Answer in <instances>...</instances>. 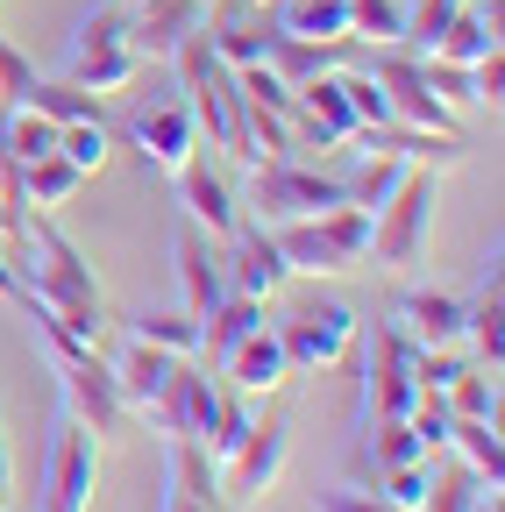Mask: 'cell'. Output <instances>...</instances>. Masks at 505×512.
I'll return each mask as SVG.
<instances>
[{
  "label": "cell",
  "instance_id": "obj_24",
  "mask_svg": "<svg viewBox=\"0 0 505 512\" xmlns=\"http://www.w3.org/2000/svg\"><path fill=\"white\" fill-rule=\"evenodd\" d=\"M356 434H363V441H356V470H363V477H377V470H399V463H434L427 448L413 441L406 413H399V420H363Z\"/></svg>",
  "mask_w": 505,
  "mask_h": 512
},
{
  "label": "cell",
  "instance_id": "obj_26",
  "mask_svg": "<svg viewBox=\"0 0 505 512\" xmlns=\"http://www.w3.org/2000/svg\"><path fill=\"white\" fill-rule=\"evenodd\" d=\"M129 335L150 342V349H171V356H200V313H185V306H150L129 320Z\"/></svg>",
  "mask_w": 505,
  "mask_h": 512
},
{
  "label": "cell",
  "instance_id": "obj_14",
  "mask_svg": "<svg viewBox=\"0 0 505 512\" xmlns=\"http://www.w3.org/2000/svg\"><path fill=\"white\" fill-rule=\"evenodd\" d=\"M228 292H242V299H278L285 285H292V264H285V256H278V235L271 228H257V221H242L228 242Z\"/></svg>",
  "mask_w": 505,
  "mask_h": 512
},
{
  "label": "cell",
  "instance_id": "obj_29",
  "mask_svg": "<svg viewBox=\"0 0 505 512\" xmlns=\"http://www.w3.org/2000/svg\"><path fill=\"white\" fill-rule=\"evenodd\" d=\"M107 150H114V128H107L100 114H86V121H65V128H57V157H72L86 178L107 164Z\"/></svg>",
  "mask_w": 505,
  "mask_h": 512
},
{
  "label": "cell",
  "instance_id": "obj_42",
  "mask_svg": "<svg viewBox=\"0 0 505 512\" xmlns=\"http://www.w3.org/2000/svg\"><path fill=\"white\" fill-rule=\"evenodd\" d=\"M121 8H136V0H121Z\"/></svg>",
  "mask_w": 505,
  "mask_h": 512
},
{
  "label": "cell",
  "instance_id": "obj_33",
  "mask_svg": "<svg viewBox=\"0 0 505 512\" xmlns=\"http://www.w3.org/2000/svg\"><path fill=\"white\" fill-rule=\"evenodd\" d=\"M86 43H129V8L107 0V8L79 15V22H72V50H86Z\"/></svg>",
  "mask_w": 505,
  "mask_h": 512
},
{
  "label": "cell",
  "instance_id": "obj_30",
  "mask_svg": "<svg viewBox=\"0 0 505 512\" xmlns=\"http://www.w3.org/2000/svg\"><path fill=\"white\" fill-rule=\"evenodd\" d=\"M22 107V100H15ZM29 107L43 114V121H57V128H65V121H86V114H100V100L93 93H79L72 79H36L29 86Z\"/></svg>",
  "mask_w": 505,
  "mask_h": 512
},
{
  "label": "cell",
  "instance_id": "obj_34",
  "mask_svg": "<svg viewBox=\"0 0 505 512\" xmlns=\"http://www.w3.org/2000/svg\"><path fill=\"white\" fill-rule=\"evenodd\" d=\"M427 64V86L449 100V107H477V86H470V64H449V57H420Z\"/></svg>",
  "mask_w": 505,
  "mask_h": 512
},
{
  "label": "cell",
  "instance_id": "obj_16",
  "mask_svg": "<svg viewBox=\"0 0 505 512\" xmlns=\"http://www.w3.org/2000/svg\"><path fill=\"white\" fill-rule=\"evenodd\" d=\"M214 377L228 384V392L235 399H271L278 392V384L292 377V363H285V342H278V328H271V320H264V328H249L221 363H214Z\"/></svg>",
  "mask_w": 505,
  "mask_h": 512
},
{
  "label": "cell",
  "instance_id": "obj_31",
  "mask_svg": "<svg viewBox=\"0 0 505 512\" xmlns=\"http://www.w3.org/2000/svg\"><path fill=\"white\" fill-rule=\"evenodd\" d=\"M449 399H441V392H413V406H406V427H413V441L427 448V456L441 463V448H449Z\"/></svg>",
  "mask_w": 505,
  "mask_h": 512
},
{
  "label": "cell",
  "instance_id": "obj_6",
  "mask_svg": "<svg viewBox=\"0 0 505 512\" xmlns=\"http://www.w3.org/2000/svg\"><path fill=\"white\" fill-rule=\"evenodd\" d=\"M57 370V399H65V413L93 434V441H121L136 427V413H129V399H121V384H114V370H107V356L93 349V356H72V363H50Z\"/></svg>",
  "mask_w": 505,
  "mask_h": 512
},
{
  "label": "cell",
  "instance_id": "obj_28",
  "mask_svg": "<svg viewBox=\"0 0 505 512\" xmlns=\"http://www.w3.org/2000/svg\"><path fill=\"white\" fill-rule=\"evenodd\" d=\"M406 171H413V164H399V157H385V150H363V164H356L342 185H349V200H356V207H370V214H377V207L392 200V185H399Z\"/></svg>",
  "mask_w": 505,
  "mask_h": 512
},
{
  "label": "cell",
  "instance_id": "obj_38",
  "mask_svg": "<svg viewBox=\"0 0 505 512\" xmlns=\"http://www.w3.org/2000/svg\"><path fill=\"white\" fill-rule=\"evenodd\" d=\"M22 221H29V207H8V200H0V235H15Z\"/></svg>",
  "mask_w": 505,
  "mask_h": 512
},
{
  "label": "cell",
  "instance_id": "obj_40",
  "mask_svg": "<svg viewBox=\"0 0 505 512\" xmlns=\"http://www.w3.org/2000/svg\"><path fill=\"white\" fill-rule=\"evenodd\" d=\"M470 512H498V491H484V498H477V505H470Z\"/></svg>",
  "mask_w": 505,
  "mask_h": 512
},
{
  "label": "cell",
  "instance_id": "obj_20",
  "mask_svg": "<svg viewBox=\"0 0 505 512\" xmlns=\"http://www.w3.org/2000/svg\"><path fill=\"white\" fill-rule=\"evenodd\" d=\"M171 349H150V342H136V335H121V349L107 356V370H114V384H121V399H129V413L143 420V406L164 392V377H171Z\"/></svg>",
  "mask_w": 505,
  "mask_h": 512
},
{
  "label": "cell",
  "instance_id": "obj_18",
  "mask_svg": "<svg viewBox=\"0 0 505 512\" xmlns=\"http://www.w3.org/2000/svg\"><path fill=\"white\" fill-rule=\"evenodd\" d=\"M207 50L228 72H249L271 50V8H249V0H207Z\"/></svg>",
  "mask_w": 505,
  "mask_h": 512
},
{
  "label": "cell",
  "instance_id": "obj_15",
  "mask_svg": "<svg viewBox=\"0 0 505 512\" xmlns=\"http://www.w3.org/2000/svg\"><path fill=\"white\" fill-rule=\"evenodd\" d=\"M200 29H207V0H136V8H129V50L143 64L150 57L171 64Z\"/></svg>",
  "mask_w": 505,
  "mask_h": 512
},
{
  "label": "cell",
  "instance_id": "obj_32",
  "mask_svg": "<svg viewBox=\"0 0 505 512\" xmlns=\"http://www.w3.org/2000/svg\"><path fill=\"white\" fill-rule=\"evenodd\" d=\"M427 477H434V463H399V470H377L370 491L385 505H399V512H420L427 505Z\"/></svg>",
  "mask_w": 505,
  "mask_h": 512
},
{
  "label": "cell",
  "instance_id": "obj_27",
  "mask_svg": "<svg viewBox=\"0 0 505 512\" xmlns=\"http://www.w3.org/2000/svg\"><path fill=\"white\" fill-rule=\"evenodd\" d=\"M449 413L456 420H498V370H484V363H463L456 377H449Z\"/></svg>",
  "mask_w": 505,
  "mask_h": 512
},
{
  "label": "cell",
  "instance_id": "obj_7",
  "mask_svg": "<svg viewBox=\"0 0 505 512\" xmlns=\"http://www.w3.org/2000/svg\"><path fill=\"white\" fill-rule=\"evenodd\" d=\"M285 463H292V434H285V420H257L242 434V448L214 470V491H221V512H249L278 477H285Z\"/></svg>",
  "mask_w": 505,
  "mask_h": 512
},
{
  "label": "cell",
  "instance_id": "obj_17",
  "mask_svg": "<svg viewBox=\"0 0 505 512\" xmlns=\"http://www.w3.org/2000/svg\"><path fill=\"white\" fill-rule=\"evenodd\" d=\"M171 264H178V299H185V313H214V306L228 299V249H221L214 235H200L193 221L178 228Z\"/></svg>",
  "mask_w": 505,
  "mask_h": 512
},
{
  "label": "cell",
  "instance_id": "obj_19",
  "mask_svg": "<svg viewBox=\"0 0 505 512\" xmlns=\"http://www.w3.org/2000/svg\"><path fill=\"white\" fill-rule=\"evenodd\" d=\"M65 79L79 86V93H129L136 79H143V57L129 50V43H86V50H65Z\"/></svg>",
  "mask_w": 505,
  "mask_h": 512
},
{
  "label": "cell",
  "instance_id": "obj_37",
  "mask_svg": "<svg viewBox=\"0 0 505 512\" xmlns=\"http://www.w3.org/2000/svg\"><path fill=\"white\" fill-rule=\"evenodd\" d=\"M164 512H221V505H207V498H178V491H164Z\"/></svg>",
  "mask_w": 505,
  "mask_h": 512
},
{
  "label": "cell",
  "instance_id": "obj_4",
  "mask_svg": "<svg viewBox=\"0 0 505 512\" xmlns=\"http://www.w3.org/2000/svg\"><path fill=\"white\" fill-rule=\"evenodd\" d=\"M356 349H363V377H356V427L363 420H399L406 406H413V342H399V328L392 320H370V328L356 335Z\"/></svg>",
  "mask_w": 505,
  "mask_h": 512
},
{
  "label": "cell",
  "instance_id": "obj_8",
  "mask_svg": "<svg viewBox=\"0 0 505 512\" xmlns=\"http://www.w3.org/2000/svg\"><path fill=\"white\" fill-rule=\"evenodd\" d=\"M93 491H100V441L65 413L43 456V512H93Z\"/></svg>",
  "mask_w": 505,
  "mask_h": 512
},
{
  "label": "cell",
  "instance_id": "obj_21",
  "mask_svg": "<svg viewBox=\"0 0 505 512\" xmlns=\"http://www.w3.org/2000/svg\"><path fill=\"white\" fill-rule=\"evenodd\" d=\"M484 491H505V441H498V420H449V448Z\"/></svg>",
  "mask_w": 505,
  "mask_h": 512
},
{
  "label": "cell",
  "instance_id": "obj_22",
  "mask_svg": "<svg viewBox=\"0 0 505 512\" xmlns=\"http://www.w3.org/2000/svg\"><path fill=\"white\" fill-rule=\"evenodd\" d=\"M349 50L356 43H306V36H278L271 29V50H264V64H271V72L299 93L306 79H321V72H342V64H349Z\"/></svg>",
  "mask_w": 505,
  "mask_h": 512
},
{
  "label": "cell",
  "instance_id": "obj_39",
  "mask_svg": "<svg viewBox=\"0 0 505 512\" xmlns=\"http://www.w3.org/2000/svg\"><path fill=\"white\" fill-rule=\"evenodd\" d=\"M8 477H15V456H8V434H0V491H8Z\"/></svg>",
  "mask_w": 505,
  "mask_h": 512
},
{
  "label": "cell",
  "instance_id": "obj_43",
  "mask_svg": "<svg viewBox=\"0 0 505 512\" xmlns=\"http://www.w3.org/2000/svg\"><path fill=\"white\" fill-rule=\"evenodd\" d=\"M0 512H8V498H0Z\"/></svg>",
  "mask_w": 505,
  "mask_h": 512
},
{
  "label": "cell",
  "instance_id": "obj_23",
  "mask_svg": "<svg viewBox=\"0 0 505 512\" xmlns=\"http://www.w3.org/2000/svg\"><path fill=\"white\" fill-rule=\"evenodd\" d=\"M491 50H498V8H477V0H463V8L441 22V36H434V50H427V57L477 64V57H491Z\"/></svg>",
  "mask_w": 505,
  "mask_h": 512
},
{
  "label": "cell",
  "instance_id": "obj_10",
  "mask_svg": "<svg viewBox=\"0 0 505 512\" xmlns=\"http://www.w3.org/2000/svg\"><path fill=\"white\" fill-rule=\"evenodd\" d=\"M129 143H136L143 171H157V178L185 171V164L207 150V143H200V121H193V107H185V100H150V107H136V114H129Z\"/></svg>",
  "mask_w": 505,
  "mask_h": 512
},
{
  "label": "cell",
  "instance_id": "obj_3",
  "mask_svg": "<svg viewBox=\"0 0 505 512\" xmlns=\"http://www.w3.org/2000/svg\"><path fill=\"white\" fill-rule=\"evenodd\" d=\"M370 207H356V200H342V207H328V214H313V221H285V228H271L278 235V256L292 264V278L306 271V278H342V271H356L363 256H370Z\"/></svg>",
  "mask_w": 505,
  "mask_h": 512
},
{
  "label": "cell",
  "instance_id": "obj_41",
  "mask_svg": "<svg viewBox=\"0 0 505 512\" xmlns=\"http://www.w3.org/2000/svg\"><path fill=\"white\" fill-rule=\"evenodd\" d=\"M477 8H498V0H477Z\"/></svg>",
  "mask_w": 505,
  "mask_h": 512
},
{
  "label": "cell",
  "instance_id": "obj_9",
  "mask_svg": "<svg viewBox=\"0 0 505 512\" xmlns=\"http://www.w3.org/2000/svg\"><path fill=\"white\" fill-rule=\"evenodd\" d=\"M214 406H221V377H207L200 356H178L171 377H164V392L143 406V420H150L164 441H200L207 420H214Z\"/></svg>",
  "mask_w": 505,
  "mask_h": 512
},
{
  "label": "cell",
  "instance_id": "obj_36",
  "mask_svg": "<svg viewBox=\"0 0 505 512\" xmlns=\"http://www.w3.org/2000/svg\"><path fill=\"white\" fill-rule=\"evenodd\" d=\"M0 299H22V271H15L8 249H0Z\"/></svg>",
  "mask_w": 505,
  "mask_h": 512
},
{
  "label": "cell",
  "instance_id": "obj_35",
  "mask_svg": "<svg viewBox=\"0 0 505 512\" xmlns=\"http://www.w3.org/2000/svg\"><path fill=\"white\" fill-rule=\"evenodd\" d=\"M29 86H36V64L0 36V107H15V100H29Z\"/></svg>",
  "mask_w": 505,
  "mask_h": 512
},
{
  "label": "cell",
  "instance_id": "obj_1",
  "mask_svg": "<svg viewBox=\"0 0 505 512\" xmlns=\"http://www.w3.org/2000/svg\"><path fill=\"white\" fill-rule=\"evenodd\" d=\"M15 271H22V299H15V306H43L50 320H65L79 342L100 349V335H107L100 278H93V264H86V256L57 235L43 214H29V221L15 228Z\"/></svg>",
  "mask_w": 505,
  "mask_h": 512
},
{
  "label": "cell",
  "instance_id": "obj_11",
  "mask_svg": "<svg viewBox=\"0 0 505 512\" xmlns=\"http://www.w3.org/2000/svg\"><path fill=\"white\" fill-rule=\"evenodd\" d=\"M356 335H363V320L349 306H306V313H292L285 328H278L292 377L299 370H335L342 356H356Z\"/></svg>",
  "mask_w": 505,
  "mask_h": 512
},
{
  "label": "cell",
  "instance_id": "obj_2",
  "mask_svg": "<svg viewBox=\"0 0 505 512\" xmlns=\"http://www.w3.org/2000/svg\"><path fill=\"white\" fill-rule=\"evenodd\" d=\"M242 200V221H257V228H285V221H313V214H328L349 200V185L328 178V171H313L299 157H271V164H249V185L235 192Z\"/></svg>",
  "mask_w": 505,
  "mask_h": 512
},
{
  "label": "cell",
  "instance_id": "obj_13",
  "mask_svg": "<svg viewBox=\"0 0 505 512\" xmlns=\"http://www.w3.org/2000/svg\"><path fill=\"white\" fill-rule=\"evenodd\" d=\"M392 328H399V342H413V349H463V320H470V299H456V292H434V285H406L399 299H392Z\"/></svg>",
  "mask_w": 505,
  "mask_h": 512
},
{
  "label": "cell",
  "instance_id": "obj_12",
  "mask_svg": "<svg viewBox=\"0 0 505 512\" xmlns=\"http://www.w3.org/2000/svg\"><path fill=\"white\" fill-rule=\"evenodd\" d=\"M171 192H178V214L193 221L200 235H214V242H228L235 228H242V200H235V185H228V171L200 150L185 171H171Z\"/></svg>",
  "mask_w": 505,
  "mask_h": 512
},
{
  "label": "cell",
  "instance_id": "obj_5",
  "mask_svg": "<svg viewBox=\"0 0 505 512\" xmlns=\"http://www.w3.org/2000/svg\"><path fill=\"white\" fill-rule=\"evenodd\" d=\"M427 235H434V171H406L370 221V256L385 271H406L427 256Z\"/></svg>",
  "mask_w": 505,
  "mask_h": 512
},
{
  "label": "cell",
  "instance_id": "obj_25",
  "mask_svg": "<svg viewBox=\"0 0 505 512\" xmlns=\"http://www.w3.org/2000/svg\"><path fill=\"white\" fill-rule=\"evenodd\" d=\"M15 185H22V207H36V214H57V207H72L79 200V185H86V171L72 164V157H36V164H22L15 171Z\"/></svg>",
  "mask_w": 505,
  "mask_h": 512
}]
</instances>
